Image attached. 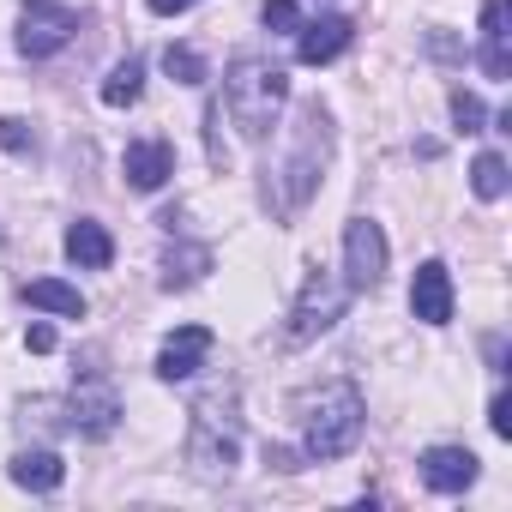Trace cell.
<instances>
[{"instance_id": "cell-25", "label": "cell", "mask_w": 512, "mask_h": 512, "mask_svg": "<svg viewBox=\"0 0 512 512\" xmlns=\"http://www.w3.org/2000/svg\"><path fill=\"white\" fill-rule=\"evenodd\" d=\"M488 428H494L500 440H512V398H506V392H494V404H488Z\"/></svg>"}, {"instance_id": "cell-2", "label": "cell", "mask_w": 512, "mask_h": 512, "mask_svg": "<svg viewBox=\"0 0 512 512\" xmlns=\"http://www.w3.org/2000/svg\"><path fill=\"white\" fill-rule=\"evenodd\" d=\"M290 97V79L284 67L260 61V55H235L229 73H223V103H229V121L241 127V139H266L278 127V109Z\"/></svg>"}, {"instance_id": "cell-22", "label": "cell", "mask_w": 512, "mask_h": 512, "mask_svg": "<svg viewBox=\"0 0 512 512\" xmlns=\"http://www.w3.org/2000/svg\"><path fill=\"white\" fill-rule=\"evenodd\" d=\"M452 121H458V133H482V121H488L482 97L476 91H452Z\"/></svg>"}, {"instance_id": "cell-11", "label": "cell", "mask_w": 512, "mask_h": 512, "mask_svg": "<svg viewBox=\"0 0 512 512\" xmlns=\"http://www.w3.org/2000/svg\"><path fill=\"white\" fill-rule=\"evenodd\" d=\"M205 356H211V332L205 326H181V332H169L163 338V350H157V380H187V374H199L205 368Z\"/></svg>"}, {"instance_id": "cell-24", "label": "cell", "mask_w": 512, "mask_h": 512, "mask_svg": "<svg viewBox=\"0 0 512 512\" xmlns=\"http://www.w3.org/2000/svg\"><path fill=\"white\" fill-rule=\"evenodd\" d=\"M260 19H266V31H296L302 25V13H296V0H266V7H260Z\"/></svg>"}, {"instance_id": "cell-1", "label": "cell", "mask_w": 512, "mask_h": 512, "mask_svg": "<svg viewBox=\"0 0 512 512\" xmlns=\"http://www.w3.org/2000/svg\"><path fill=\"white\" fill-rule=\"evenodd\" d=\"M296 422H302V458L332 464V458L356 452V440L368 428V404L350 380H332V386H320L296 404Z\"/></svg>"}, {"instance_id": "cell-27", "label": "cell", "mask_w": 512, "mask_h": 512, "mask_svg": "<svg viewBox=\"0 0 512 512\" xmlns=\"http://www.w3.org/2000/svg\"><path fill=\"white\" fill-rule=\"evenodd\" d=\"M145 7H151L157 19H175V13H187V7H193V0H145Z\"/></svg>"}, {"instance_id": "cell-13", "label": "cell", "mask_w": 512, "mask_h": 512, "mask_svg": "<svg viewBox=\"0 0 512 512\" xmlns=\"http://www.w3.org/2000/svg\"><path fill=\"white\" fill-rule=\"evenodd\" d=\"M121 175H127V187H139V193H157V187L175 175V151H169L163 139H139V145H127V157H121Z\"/></svg>"}, {"instance_id": "cell-6", "label": "cell", "mask_w": 512, "mask_h": 512, "mask_svg": "<svg viewBox=\"0 0 512 512\" xmlns=\"http://www.w3.org/2000/svg\"><path fill=\"white\" fill-rule=\"evenodd\" d=\"M73 37H79V13L61 7V0H31V7L19 13V55L25 61H49Z\"/></svg>"}, {"instance_id": "cell-9", "label": "cell", "mask_w": 512, "mask_h": 512, "mask_svg": "<svg viewBox=\"0 0 512 512\" xmlns=\"http://www.w3.org/2000/svg\"><path fill=\"white\" fill-rule=\"evenodd\" d=\"M350 37H356V25L344 13H326L314 25H296V61L302 67H326V61H338L350 49Z\"/></svg>"}, {"instance_id": "cell-23", "label": "cell", "mask_w": 512, "mask_h": 512, "mask_svg": "<svg viewBox=\"0 0 512 512\" xmlns=\"http://www.w3.org/2000/svg\"><path fill=\"white\" fill-rule=\"evenodd\" d=\"M0 151H19V157H31V151H37V133H31V121H19V115H0Z\"/></svg>"}, {"instance_id": "cell-4", "label": "cell", "mask_w": 512, "mask_h": 512, "mask_svg": "<svg viewBox=\"0 0 512 512\" xmlns=\"http://www.w3.org/2000/svg\"><path fill=\"white\" fill-rule=\"evenodd\" d=\"M241 458V416L223 398H199L193 422H187V464L199 476H229Z\"/></svg>"}, {"instance_id": "cell-20", "label": "cell", "mask_w": 512, "mask_h": 512, "mask_svg": "<svg viewBox=\"0 0 512 512\" xmlns=\"http://www.w3.org/2000/svg\"><path fill=\"white\" fill-rule=\"evenodd\" d=\"M470 193L488 199V205L506 199V157H500V151H482V157L470 163Z\"/></svg>"}, {"instance_id": "cell-15", "label": "cell", "mask_w": 512, "mask_h": 512, "mask_svg": "<svg viewBox=\"0 0 512 512\" xmlns=\"http://www.w3.org/2000/svg\"><path fill=\"white\" fill-rule=\"evenodd\" d=\"M67 260H73V266H85V272H103V266L115 260V241H109V229H103L97 217L67 223Z\"/></svg>"}, {"instance_id": "cell-5", "label": "cell", "mask_w": 512, "mask_h": 512, "mask_svg": "<svg viewBox=\"0 0 512 512\" xmlns=\"http://www.w3.org/2000/svg\"><path fill=\"white\" fill-rule=\"evenodd\" d=\"M350 296H356V290H350L338 272L314 266V272L302 278V296H296V308H290V326H284V338H290V344H314V338H326V332L344 320Z\"/></svg>"}, {"instance_id": "cell-8", "label": "cell", "mask_w": 512, "mask_h": 512, "mask_svg": "<svg viewBox=\"0 0 512 512\" xmlns=\"http://www.w3.org/2000/svg\"><path fill=\"white\" fill-rule=\"evenodd\" d=\"M67 428L73 434H91V440H103V434H115V416H121V398H115V386L109 380H85V386H73V398H67Z\"/></svg>"}, {"instance_id": "cell-3", "label": "cell", "mask_w": 512, "mask_h": 512, "mask_svg": "<svg viewBox=\"0 0 512 512\" xmlns=\"http://www.w3.org/2000/svg\"><path fill=\"white\" fill-rule=\"evenodd\" d=\"M326 157H332V115L320 103H302L296 115V145H290V163L278 169L284 175V211H302L326 175Z\"/></svg>"}, {"instance_id": "cell-26", "label": "cell", "mask_w": 512, "mask_h": 512, "mask_svg": "<svg viewBox=\"0 0 512 512\" xmlns=\"http://www.w3.org/2000/svg\"><path fill=\"white\" fill-rule=\"evenodd\" d=\"M25 350L49 356V350H55V326H31V332H25Z\"/></svg>"}, {"instance_id": "cell-10", "label": "cell", "mask_w": 512, "mask_h": 512, "mask_svg": "<svg viewBox=\"0 0 512 512\" xmlns=\"http://www.w3.org/2000/svg\"><path fill=\"white\" fill-rule=\"evenodd\" d=\"M410 314H416L422 326H446V320H452V272H446L440 260H422V266H416Z\"/></svg>"}, {"instance_id": "cell-19", "label": "cell", "mask_w": 512, "mask_h": 512, "mask_svg": "<svg viewBox=\"0 0 512 512\" xmlns=\"http://www.w3.org/2000/svg\"><path fill=\"white\" fill-rule=\"evenodd\" d=\"M139 91H145V61L127 55V61L103 79V103H109V109H127V103H139Z\"/></svg>"}, {"instance_id": "cell-7", "label": "cell", "mask_w": 512, "mask_h": 512, "mask_svg": "<svg viewBox=\"0 0 512 512\" xmlns=\"http://www.w3.org/2000/svg\"><path fill=\"white\" fill-rule=\"evenodd\" d=\"M380 278H386V229L374 217H350V229H344V284L368 296V290H380Z\"/></svg>"}, {"instance_id": "cell-18", "label": "cell", "mask_w": 512, "mask_h": 512, "mask_svg": "<svg viewBox=\"0 0 512 512\" xmlns=\"http://www.w3.org/2000/svg\"><path fill=\"white\" fill-rule=\"evenodd\" d=\"M211 272V247H169L163 260V290H187Z\"/></svg>"}, {"instance_id": "cell-16", "label": "cell", "mask_w": 512, "mask_h": 512, "mask_svg": "<svg viewBox=\"0 0 512 512\" xmlns=\"http://www.w3.org/2000/svg\"><path fill=\"white\" fill-rule=\"evenodd\" d=\"M13 482L31 488V494H55V488L67 482V464H61V452H49V446H25V452L13 458Z\"/></svg>"}, {"instance_id": "cell-17", "label": "cell", "mask_w": 512, "mask_h": 512, "mask_svg": "<svg viewBox=\"0 0 512 512\" xmlns=\"http://www.w3.org/2000/svg\"><path fill=\"white\" fill-rule=\"evenodd\" d=\"M31 308H43V314H61V320H85V296L73 290V284H61V278H37V284H25L19 290Z\"/></svg>"}, {"instance_id": "cell-14", "label": "cell", "mask_w": 512, "mask_h": 512, "mask_svg": "<svg viewBox=\"0 0 512 512\" xmlns=\"http://www.w3.org/2000/svg\"><path fill=\"white\" fill-rule=\"evenodd\" d=\"M482 73L512 79V31H506V0H482Z\"/></svg>"}, {"instance_id": "cell-12", "label": "cell", "mask_w": 512, "mask_h": 512, "mask_svg": "<svg viewBox=\"0 0 512 512\" xmlns=\"http://www.w3.org/2000/svg\"><path fill=\"white\" fill-rule=\"evenodd\" d=\"M416 464H422V482L434 494H464L476 482V452H464V446H428Z\"/></svg>"}, {"instance_id": "cell-21", "label": "cell", "mask_w": 512, "mask_h": 512, "mask_svg": "<svg viewBox=\"0 0 512 512\" xmlns=\"http://www.w3.org/2000/svg\"><path fill=\"white\" fill-rule=\"evenodd\" d=\"M163 73H169L175 85H205V61H199L193 49H181V43L163 49Z\"/></svg>"}]
</instances>
